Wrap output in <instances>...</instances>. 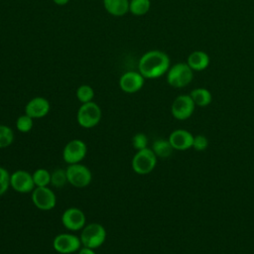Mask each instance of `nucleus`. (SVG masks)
I'll use <instances>...</instances> for the list:
<instances>
[{"mask_svg": "<svg viewBox=\"0 0 254 254\" xmlns=\"http://www.w3.org/2000/svg\"><path fill=\"white\" fill-rule=\"evenodd\" d=\"M170 68L169 56L159 50L149 51L140 58L138 64L139 72L149 79L157 78L167 73Z\"/></svg>", "mask_w": 254, "mask_h": 254, "instance_id": "obj_1", "label": "nucleus"}, {"mask_svg": "<svg viewBox=\"0 0 254 254\" xmlns=\"http://www.w3.org/2000/svg\"><path fill=\"white\" fill-rule=\"evenodd\" d=\"M107 232L105 227L97 222L85 224L81 229L79 238L82 246L96 249L100 247L106 240Z\"/></svg>", "mask_w": 254, "mask_h": 254, "instance_id": "obj_2", "label": "nucleus"}, {"mask_svg": "<svg viewBox=\"0 0 254 254\" xmlns=\"http://www.w3.org/2000/svg\"><path fill=\"white\" fill-rule=\"evenodd\" d=\"M102 112L99 105L93 101L81 103L76 113V120L79 126L85 129L93 128L101 120Z\"/></svg>", "mask_w": 254, "mask_h": 254, "instance_id": "obj_3", "label": "nucleus"}, {"mask_svg": "<svg viewBox=\"0 0 254 254\" xmlns=\"http://www.w3.org/2000/svg\"><path fill=\"white\" fill-rule=\"evenodd\" d=\"M192 78L193 71L187 63H177L167 71V82L175 88L187 86Z\"/></svg>", "mask_w": 254, "mask_h": 254, "instance_id": "obj_4", "label": "nucleus"}, {"mask_svg": "<svg viewBox=\"0 0 254 254\" xmlns=\"http://www.w3.org/2000/svg\"><path fill=\"white\" fill-rule=\"evenodd\" d=\"M157 156L150 148H145L136 152L131 161L133 171L138 175L150 174L156 167Z\"/></svg>", "mask_w": 254, "mask_h": 254, "instance_id": "obj_5", "label": "nucleus"}, {"mask_svg": "<svg viewBox=\"0 0 254 254\" xmlns=\"http://www.w3.org/2000/svg\"><path fill=\"white\" fill-rule=\"evenodd\" d=\"M67 182L74 188L82 189L87 187L92 180L91 171L80 163L67 165L65 168Z\"/></svg>", "mask_w": 254, "mask_h": 254, "instance_id": "obj_6", "label": "nucleus"}, {"mask_svg": "<svg viewBox=\"0 0 254 254\" xmlns=\"http://www.w3.org/2000/svg\"><path fill=\"white\" fill-rule=\"evenodd\" d=\"M31 199L40 210H51L57 204V196L49 187H36L32 190Z\"/></svg>", "mask_w": 254, "mask_h": 254, "instance_id": "obj_7", "label": "nucleus"}, {"mask_svg": "<svg viewBox=\"0 0 254 254\" xmlns=\"http://www.w3.org/2000/svg\"><path fill=\"white\" fill-rule=\"evenodd\" d=\"M82 246L79 236L71 233H61L53 240L54 249L60 254H72L77 252Z\"/></svg>", "mask_w": 254, "mask_h": 254, "instance_id": "obj_8", "label": "nucleus"}, {"mask_svg": "<svg viewBox=\"0 0 254 254\" xmlns=\"http://www.w3.org/2000/svg\"><path fill=\"white\" fill-rule=\"evenodd\" d=\"M86 144L80 139H72L68 141L63 150V159L67 164L80 163L86 156Z\"/></svg>", "mask_w": 254, "mask_h": 254, "instance_id": "obj_9", "label": "nucleus"}, {"mask_svg": "<svg viewBox=\"0 0 254 254\" xmlns=\"http://www.w3.org/2000/svg\"><path fill=\"white\" fill-rule=\"evenodd\" d=\"M194 102L190 95L181 94L175 98L171 106L172 115L178 120H186L190 118L194 110Z\"/></svg>", "mask_w": 254, "mask_h": 254, "instance_id": "obj_10", "label": "nucleus"}, {"mask_svg": "<svg viewBox=\"0 0 254 254\" xmlns=\"http://www.w3.org/2000/svg\"><path fill=\"white\" fill-rule=\"evenodd\" d=\"M10 188L21 193L32 192L36 188L33 176L28 171L16 170L10 175Z\"/></svg>", "mask_w": 254, "mask_h": 254, "instance_id": "obj_11", "label": "nucleus"}, {"mask_svg": "<svg viewBox=\"0 0 254 254\" xmlns=\"http://www.w3.org/2000/svg\"><path fill=\"white\" fill-rule=\"evenodd\" d=\"M85 222V214L78 207H68L62 214V223L69 231L81 230Z\"/></svg>", "mask_w": 254, "mask_h": 254, "instance_id": "obj_12", "label": "nucleus"}, {"mask_svg": "<svg viewBox=\"0 0 254 254\" xmlns=\"http://www.w3.org/2000/svg\"><path fill=\"white\" fill-rule=\"evenodd\" d=\"M145 82V77L139 71H126L119 78V87L126 93L139 91Z\"/></svg>", "mask_w": 254, "mask_h": 254, "instance_id": "obj_13", "label": "nucleus"}, {"mask_svg": "<svg viewBox=\"0 0 254 254\" xmlns=\"http://www.w3.org/2000/svg\"><path fill=\"white\" fill-rule=\"evenodd\" d=\"M51 109L49 100L42 96H36L30 99L25 106V113L33 119H40L48 115Z\"/></svg>", "mask_w": 254, "mask_h": 254, "instance_id": "obj_14", "label": "nucleus"}, {"mask_svg": "<svg viewBox=\"0 0 254 254\" xmlns=\"http://www.w3.org/2000/svg\"><path fill=\"white\" fill-rule=\"evenodd\" d=\"M168 140L171 143L173 149L185 151L192 147L193 136L185 129H177L170 134Z\"/></svg>", "mask_w": 254, "mask_h": 254, "instance_id": "obj_15", "label": "nucleus"}, {"mask_svg": "<svg viewBox=\"0 0 254 254\" xmlns=\"http://www.w3.org/2000/svg\"><path fill=\"white\" fill-rule=\"evenodd\" d=\"M187 64L192 70L200 71L208 66L209 57L202 51H194L188 57Z\"/></svg>", "mask_w": 254, "mask_h": 254, "instance_id": "obj_16", "label": "nucleus"}, {"mask_svg": "<svg viewBox=\"0 0 254 254\" xmlns=\"http://www.w3.org/2000/svg\"><path fill=\"white\" fill-rule=\"evenodd\" d=\"M103 7L108 14L121 17L129 12V0H103Z\"/></svg>", "mask_w": 254, "mask_h": 254, "instance_id": "obj_17", "label": "nucleus"}, {"mask_svg": "<svg viewBox=\"0 0 254 254\" xmlns=\"http://www.w3.org/2000/svg\"><path fill=\"white\" fill-rule=\"evenodd\" d=\"M152 150L155 153V155L157 156V158H169L172 153H173V147L171 145V143L169 142V140L160 138L157 139L156 141H154L153 145H152Z\"/></svg>", "mask_w": 254, "mask_h": 254, "instance_id": "obj_18", "label": "nucleus"}, {"mask_svg": "<svg viewBox=\"0 0 254 254\" xmlns=\"http://www.w3.org/2000/svg\"><path fill=\"white\" fill-rule=\"evenodd\" d=\"M190 95L192 101L194 102V104L198 105L200 107L207 106L211 102V99H212V96H211V93L209 92V90H207L206 88H203V87L194 88L193 90H191Z\"/></svg>", "mask_w": 254, "mask_h": 254, "instance_id": "obj_19", "label": "nucleus"}, {"mask_svg": "<svg viewBox=\"0 0 254 254\" xmlns=\"http://www.w3.org/2000/svg\"><path fill=\"white\" fill-rule=\"evenodd\" d=\"M151 8L150 0H129V12L134 16H143Z\"/></svg>", "mask_w": 254, "mask_h": 254, "instance_id": "obj_20", "label": "nucleus"}, {"mask_svg": "<svg viewBox=\"0 0 254 254\" xmlns=\"http://www.w3.org/2000/svg\"><path fill=\"white\" fill-rule=\"evenodd\" d=\"M32 176L35 187H48L51 185V172L47 169L39 168L32 174Z\"/></svg>", "mask_w": 254, "mask_h": 254, "instance_id": "obj_21", "label": "nucleus"}, {"mask_svg": "<svg viewBox=\"0 0 254 254\" xmlns=\"http://www.w3.org/2000/svg\"><path fill=\"white\" fill-rule=\"evenodd\" d=\"M65 169H56L51 173V185L55 188H64L67 184Z\"/></svg>", "mask_w": 254, "mask_h": 254, "instance_id": "obj_22", "label": "nucleus"}, {"mask_svg": "<svg viewBox=\"0 0 254 254\" xmlns=\"http://www.w3.org/2000/svg\"><path fill=\"white\" fill-rule=\"evenodd\" d=\"M76 98L81 103H86L92 101L94 97V90L93 88L88 84H81L77 87L75 91Z\"/></svg>", "mask_w": 254, "mask_h": 254, "instance_id": "obj_23", "label": "nucleus"}, {"mask_svg": "<svg viewBox=\"0 0 254 254\" xmlns=\"http://www.w3.org/2000/svg\"><path fill=\"white\" fill-rule=\"evenodd\" d=\"M14 141V132L7 126L0 124V149L9 147Z\"/></svg>", "mask_w": 254, "mask_h": 254, "instance_id": "obj_24", "label": "nucleus"}, {"mask_svg": "<svg viewBox=\"0 0 254 254\" xmlns=\"http://www.w3.org/2000/svg\"><path fill=\"white\" fill-rule=\"evenodd\" d=\"M34 126V119L26 113L20 115L16 120V129L21 133H28Z\"/></svg>", "mask_w": 254, "mask_h": 254, "instance_id": "obj_25", "label": "nucleus"}, {"mask_svg": "<svg viewBox=\"0 0 254 254\" xmlns=\"http://www.w3.org/2000/svg\"><path fill=\"white\" fill-rule=\"evenodd\" d=\"M132 145L137 151L147 148V145H148L147 136L144 133H136L132 138Z\"/></svg>", "mask_w": 254, "mask_h": 254, "instance_id": "obj_26", "label": "nucleus"}, {"mask_svg": "<svg viewBox=\"0 0 254 254\" xmlns=\"http://www.w3.org/2000/svg\"><path fill=\"white\" fill-rule=\"evenodd\" d=\"M208 146V141L207 138L203 135H197L193 137V142H192V148L196 151H204Z\"/></svg>", "mask_w": 254, "mask_h": 254, "instance_id": "obj_27", "label": "nucleus"}, {"mask_svg": "<svg viewBox=\"0 0 254 254\" xmlns=\"http://www.w3.org/2000/svg\"><path fill=\"white\" fill-rule=\"evenodd\" d=\"M10 173L3 167H0V181L1 182H10Z\"/></svg>", "mask_w": 254, "mask_h": 254, "instance_id": "obj_28", "label": "nucleus"}, {"mask_svg": "<svg viewBox=\"0 0 254 254\" xmlns=\"http://www.w3.org/2000/svg\"><path fill=\"white\" fill-rule=\"evenodd\" d=\"M10 188V182H1L0 181V196L5 194V192Z\"/></svg>", "mask_w": 254, "mask_h": 254, "instance_id": "obj_29", "label": "nucleus"}, {"mask_svg": "<svg viewBox=\"0 0 254 254\" xmlns=\"http://www.w3.org/2000/svg\"><path fill=\"white\" fill-rule=\"evenodd\" d=\"M77 254H96L94 249L85 247V246H81L80 249L77 251Z\"/></svg>", "mask_w": 254, "mask_h": 254, "instance_id": "obj_30", "label": "nucleus"}, {"mask_svg": "<svg viewBox=\"0 0 254 254\" xmlns=\"http://www.w3.org/2000/svg\"><path fill=\"white\" fill-rule=\"evenodd\" d=\"M53 1H54L55 4H57L59 6H64V5L67 4L69 0H53Z\"/></svg>", "mask_w": 254, "mask_h": 254, "instance_id": "obj_31", "label": "nucleus"}]
</instances>
